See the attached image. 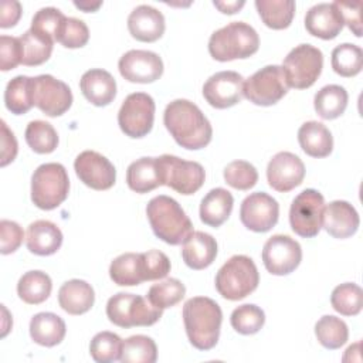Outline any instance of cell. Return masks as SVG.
I'll return each instance as SVG.
<instances>
[{
    "label": "cell",
    "mask_w": 363,
    "mask_h": 363,
    "mask_svg": "<svg viewBox=\"0 0 363 363\" xmlns=\"http://www.w3.org/2000/svg\"><path fill=\"white\" fill-rule=\"evenodd\" d=\"M224 180L237 190H250L258 182L257 169L245 160H234L224 169Z\"/></svg>",
    "instance_id": "f6af8a7d"
},
{
    "label": "cell",
    "mask_w": 363,
    "mask_h": 363,
    "mask_svg": "<svg viewBox=\"0 0 363 363\" xmlns=\"http://www.w3.org/2000/svg\"><path fill=\"white\" fill-rule=\"evenodd\" d=\"M360 224L356 208L345 201L335 200L325 206L322 216V227L333 238H349L352 237Z\"/></svg>",
    "instance_id": "ffe728a7"
},
{
    "label": "cell",
    "mask_w": 363,
    "mask_h": 363,
    "mask_svg": "<svg viewBox=\"0 0 363 363\" xmlns=\"http://www.w3.org/2000/svg\"><path fill=\"white\" fill-rule=\"evenodd\" d=\"M302 259V248L289 235L277 234L267 240L262 248V262L272 275L294 272Z\"/></svg>",
    "instance_id": "5bb4252c"
},
{
    "label": "cell",
    "mask_w": 363,
    "mask_h": 363,
    "mask_svg": "<svg viewBox=\"0 0 363 363\" xmlns=\"http://www.w3.org/2000/svg\"><path fill=\"white\" fill-rule=\"evenodd\" d=\"M325 208L323 196L315 189L301 191L289 208V223L295 234L303 238L318 235L322 228V216Z\"/></svg>",
    "instance_id": "30bf717a"
},
{
    "label": "cell",
    "mask_w": 363,
    "mask_h": 363,
    "mask_svg": "<svg viewBox=\"0 0 363 363\" xmlns=\"http://www.w3.org/2000/svg\"><path fill=\"white\" fill-rule=\"evenodd\" d=\"M21 17V4L16 0H4L0 9V27L10 28L17 24Z\"/></svg>",
    "instance_id": "db71d44e"
},
{
    "label": "cell",
    "mask_w": 363,
    "mask_h": 363,
    "mask_svg": "<svg viewBox=\"0 0 363 363\" xmlns=\"http://www.w3.org/2000/svg\"><path fill=\"white\" fill-rule=\"evenodd\" d=\"M315 335L318 342L329 349L335 350L343 346L349 339L347 325L337 316L325 315L315 325Z\"/></svg>",
    "instance_id": "d590c367"
},
{
    "label": "cell",
    "mask_w": 363,
    "mask_h": 363,
    "mask_svg": "<svg viewBox=\"0 0 363 363\" xmlns=\"http://www.w3.org/2000/svg\"><path fill=\"white\" fill-rule=\"evenodd\" d=\"M186 295V286L182 284V281L176 278H167L162 282L153 284L149 288L147 299L149 302L159 308V309H167L179 303Z\"/></svg>",
    "instance_id": "b9f144b4"
},
{
    "label": "cell",
    "mask_w": 363,
    "mask_h": 363,
    "mask_svg": "<svg viewBox=\"0 0 363 363\" xmlns=\"http://www.w3.org/2000/svg\"><path fill=\"white\" fill-rule=\"evenodd\" d=\"M20 38L21 50H23V60L21 64L27 67L41 65L43 62L48 61L52 52L54 41L34 33L33 30H27Z\"/></svg>",
    "instance_id": "74e56055"
},
{
    "label": "cell",
    "mask_w": 363,
    "mask_h": 363,
    "mask_svg": "<svg viewBox=\"0 0 363 363\" xmlns=\"http://www.w3.org/2000/svg\"><path fill=\"white\" fill-rule=\"evenodd\" d=\"M26 244L30 252L41 257L55 254L62 244V233L48 220H37L27 228Z\"/></svg>",
    "instance_id": "d4e9b609"
},
{
    "label": "cell",
    "mask_w": 363,
    "mask_h": 363,
    "mask_svg": "<svg viewBox=\"0 0 363 363\" xmlns=\"http://www.w3.org/2000/svg\"><path fill=\"white\" fill-rule=\"evenodd\" d=\"M33 101L47 116H61L72 105V92L69 86L50 74L33 78Z\"/></svg>",
    "instance_id": "4fadbf2b"
},
{
    "label": "cell",
    "mask_w": 363,
    "mask_h": 363,
    "mask_svg": "<svg viewBox=\"0 0 363 363\" xmlns=\"http://www.w3.org/2000/svg\"><path fill=\"white\" fill-rule=\"evenodd\" d=\"M6 108L14 115L27 113L33 106V78L17 75L9 81L4 91Z\"/></svg>",
    "instance_id": "836d02e7"
},
{
    "label": "cell",
    "mask_w": 363,
    "mask_h": 363,
    "mask_svg": "<svg viewBox=\"0 0 363 363\" xmlns=\"http://www.w3.org/2000/svg\"><path fill=\"white\" fill-rule=\"evenodd\" d=\"M146 216L157 238L170 245L183 244L193 233V224L180 204L164 194L153 197L146 206Z\"/></svg>",
    "instance_id": "3957f363"
},
{
    "label": "cell",
    "mask_w": 363,
    "mask_h": 363,
    "mask_svg": "<svg viewBox=\"0 0 363 363\" xmlns=\"http://www.w3.org/2000/svg\"><path fill=\"white\" fill-rule=\"evenodd\" d=\"M298 142L301 149L312 157H326L333 149L330 130L318 121H309L301 125L298 130Z\"/></svg>",
    "instance_id": "83f0119b"
},
{
    "label": "cell",
    "mask_w": 363,
    "mask_h": 363,
    "mask_svg": "<svg viewBox=\"0 0 363 363\" xmlns=\"http://www.w3.org/2000/svg\"><path fill=\"white\" fill-rule=\"evenodd\" d=\"M145 281H156L164 278L170 272V259L159 250L142 252Z\"/></svg>",
    "instance_id": "c3c4849f"
},
{
    "label": "cell",
    "mask_w": 363,
    "mask_h": 363,
    "mask_svg": "<svg viewBox=\"0 0 363 363\" xmlns=\"http://www.w3.org/2000/svg\"><path fill=\"white\" fill-rule=\"evenodd\" d=\"M347 92L340 85H326L320 88L313 98V106L316 113L326 121L339 118L347 106Z\"/></svg>",
    "instance_id": "1f68e13d"
},
{
    "label": "cell",
    "mask_w": 363,
    "mask_h": 363,
    "mask_svg": "<svg viewBox=\"0 0 363 363\" xmlns=\"http://www.w3.org/2000/svg\"><path fill=\"white\" fill-rule=\"evenodd\" d=\"M95 302L94 288L82 279H69L58 291V303L69 315L88 312Z\"/></svg>",
    "instance_id": "4316f807"
},
{
    "label": "cell",
    "mask_w": 363,
    "mask_h": 363,
    "mask_svg": "<svg viewBox=\"0 0 363 363\" xmlns=\"http://www.w3.org/2000/svg\"><path fill=\"white\" fill-rule=\"evenodd\" d=\"M305 177L303 162L291 152H279L268 163L267 180L268 184L281 193L291 191L298 187Z\"/></svg>",
    "instance_id": "d6986e66"
},
{
    "label": "cell",
    "mask_w": 363,
    "mask_h": 363,
    "mask_svg": "<svg viewBox=\"0 0 363 363\" xmlns=\"http://www.w3.org/2000/svg\"><path fill=\"white\" fill-rule=\"evenodd\" d=\"M74 6L77 7V9H79V10H82V11H96L101 6H102V3L101 1H98V3H89V1H74Z\"/></svg>",
    "instance_id": "9f6ffc18"
},
{
    "label": "cell",
    "mask_w": 363,
    "mask_h": 363,
    "mask_svg": "<svg viewBox=\"0 0 363 363\" xmlns=\"http://www.w3.org/2000/svg\"><path fill=\"white\" fill-rule=\"evenodd\" d=\"M155 101L145 92H133L125 98L118 112L121 130L133 139L146 136L155 121Z\"/></svg>",
    "instance_id": "8fae6325"
},
{
    "label": "cell",
    "mask_w": 363,
    "mask_h": 363,
    "mask_svg": "<svg viewBox=\"0 0 363 363\" xmlns=\"http://www.w3.org/2000/svg\"><path fill=\"white\" fill-rule=\"evenodd\" d=\"M163 123L177 145L189 150L206 147L213 136V128L201 109L187 101H172L163 113Z\"/></svg>",
    "instance_id": "6da1fadb"
},
{
    "label": "cell",
    "mask_w": 363,
    "mask_h": 363,
    "mask_svg": "<svg viewBox=\"0 0 363 363\" xmlns=\"http://www.w3.org/2000/svg\"><path fill=\"white\" fill-rule=\"evenodd\" d=\"M23 60V50L20 38L1 35L0 37V69L10 71L14 69Z\"/></svg>",
    "instance_id": "681fc988"
},
{
    "label": "cell",
    "mask_w": 363,
    "mask_h": 363,
    "mask_svg": "<svg viewBox=\"0 0 363 363\" xmlns=\"http://www.w3.org/2000/svg\"><path fill=\"white\" fill-rule=\"evenodd\" d=\"M163 14L147 4L135 7L128 17V30L133 38L142 43H153L164 33Z\"/></svg>",
    "instance_id": "7402d4cb"
},
{
    "label": "cell",
    "mask_w": 363,
    "mask_h": 363,
    "mask_svg": "<svg viewBox=\"0 0 363 363\" xmlns=\"http://www.w3.org/2000/svg\"><path fill=\"white\" fill-rule=\"evenodd\" d=\"M17 156V140L14 133L7 128L6 122L1 121V162L0 164L4 167L11 163Z\"/></svg>",
    "instance_id": "f5cc1de1"
},
{
    "label": "cell",
    "mask_w": 363,
    "mask_h": 363,
    "mask_svg": "<svg viewBox=\"0 0 363 363\" xmlns=\"http://www.w3.org/2000/svg\"><path fill=\"white\" fill-rule=\"evenodd\" d=\"M288 88L306 89L319 78L323 68V54L311 44H299L289 51L282 62Z\"/></svg>",
    "instance_id": "ba28073f"
},
{
    "label": "cell",
    "mask_w": 363,
    "mask_h": 363,
    "mask_svg": "<svg viewBox=\"0 0 363 363\" xmlns=\"http://www.w3.org/2000/svg\"><path fill=\"white\" fill-rule=\"evenodd\" d=\"M128 187L136 193H149L163 186L157 157H140L132 162L126 170Z\"/></svg>",
    "instance_id": "484cf974"
},
{
    "label": "cell",
    "mask_w": 363,
    "mask_h": 363,
    "mask_svg": "<svg viewBox=\"0 0 363 363\" xmlns=\"http://www.w3.org/2000/svg\"><path fill=\"white\" fill-rule=\"evenodd\" d=\"M0 251L3 255L14 252L23 242L24 231L23 228L11 220H1L0 221Z\"/></svg>",
    "instance_id": "f907efd6"
},
{
    "label": "cell",
    "mask_w": 363,
    "mask_h": 363,
    "mask_svg": "<svg viewBox=\"0 0 363 363\" xmlns=\"http://www.w3.org/2000/svg\"><path fill=\"white\" fill-rule=\"evenodd\" d=\"M288 92L285 75L279 65H267L244 81V96L259 106L279 102Z\"/></svg>",
    "instance_id": "9c48e42d"
},
{
    "label": "cell",
    "mask_w": 363,
    "mask_h": 363,
    "mask_svg": "<svg viewBox=\"0 0 363 363\" xmlns=\"http://www.w3.org/2000/svg\"><path fill=\"white\" fill-rule=\"evenodd\" d=\"M157 162L163 184L180 194H193L204 184L206 172L197 162L183 160L173 155H162L157 157Z\"/></svg>",
    "instance_id": "7c38bea8"
},
{
    "label": "cell",
    "mask_w": 363,
    "mask_h": 363,
    "mask_svg": "<svg viewBox=\"0 0 363 363\" xmlns=\"http://www.w3.org/2000/svg\"><path fill=\"white\" fill-rule=\"evenodd\" d=\"M89 40V30L86 24L74 17H65L57 35V43L65 48H81Z\"/></svg>",
    "instance_id": "7dc6e473"
},
{
    "label": "cell",
    "mask_w": 363,
    "mask_h": 363,
    "mask_svg": "<svg viewBox=\"0 0 363 363\" xmlns=\"http://www.w3.org/2000/svg\"><path fill=\"white\" fill-rule=\"evenodd\" d=\"M255 7L262 23L272 30L289 27L295 16V1L292 0H255Z\"/></svg>",
    "instance_id": "d6a6232c"
},
{
    "label": "cell",
    "mask_w": 363,
    "mask_h": 363,
    "mask_svg": "<svg viewBox=\"0 0 363 363\" xmlns=\"http://www.w3.org/2000/svg\"><path fill=\"white\" fill-rule=\"evenodd\" d=\"M332 308L345 316L359 315L363 308V291L353 282L337 285L330 295Z\"/></svg>",
    "instance_id": "ab89813d"
},
{
    "label": "cell",
    "mask_w": 363,
    "mask_h": 363,
    "mask_svg": "<svg viewBox=\"0 0 363 363\" xmlns=\"http://www.w3.org/2000/svg\"><path fill=\"white\" fill-rule=\"evenodd\" d=\"M258 284V269L247 255H233L216 275V289L228 301H240L248 296L257 289Z\"/></svg>",
    "instance_id": "5b68a950"
},
{
    "label": "cell",
    "mask_w": 363,
    "mask_h": 363,
    "mask_svg": "<svg viewBox=\"0 0 363 363\" xmlns=\"http://www.w3.org/2000/svg\"><path fill=\"white\" fill-rule=\"evenodd\" d=\"M69 191V179L61 163H44L31 176V201L41 210H54Z\"/></svg>",
    "instance_id": "8992f818"
},
{
    "label": "cell",
    "mask_w": 363,
    "mask_h": 363,
    "mask_svg": "<svg viewBox=\"0 0 363 363\" xmlns=\"http://www.w3.org/2000/svg\"><path fill=\"white\" fill-rule=\"evenodd\" d=\"M244 78L235 71H220L211 75L203 85V96L216 109L237 105L242 98Z\"/></svg>",
    "instance_id": "ac0fdd59"
},
{
    "label": "cell",
    "mask_w": 363,
    "mask_h": 363,
    "mask_svg": "<svg viewBox=\"0 0 363 363\" xmlns=\"http://www.w3.org/2000/svg\"><path fill=\"white\" fill-rule=\"evenodd\" d=\"M78 179L94 190H108L115 184V166L101 153L95 150L81 152L74 162Z\"/></svg>",
    "instance_id": "2e32d148"
},
{
    "label": "cell",
    "mask_w": 363,
    "mask_h": 363,
    "mask_svg": "<svg viewBox=\"0 0 363 363\" xmlns=\"http://www.w3.org/2000/svg\"><path fill=\"white\" fill-rule=\"evenodd\" d=\"M121 75L136 84H150L157 81L163 74L162 58L147 50H129L118 62Z\"/></svg>",
    "instance_id": "e0dca14e"
},
{
    "label": "cell",
    "mask_w": 363,
    "mask_h": 363,
    "mask_svg": "<svg viewBox=\"0 0 363 363\" xmlns=\"http://www.w3.org/2000/svg\"><path fill=\"white\" fill-rule=\"evenodd\" d=\"M183 322L190 343L199 350H210L218 342L223 312L211 298L194 296L183 306Z\"/></svg>",
    "instance_id": "7a4b0ae2"
},
{
    "label": "cell",
    "mask_w": 363,
    "mask_h": 363,
    "mask_svg": "<svg viewBox=\"0 0 363 363\" xmlns=\"http://www.w3.org/2000/svg\"><path fill=\"white\" fill-rule=\"evenodd\" d=\"M123 340L112 332L96 333L89 343V353L92 359L98 363H109L121 360Z\"/></svg>",
    "instance_id": "7bdbcfd3"
},
{
    "label": "cell",
    "mask_w": 363,
    "mask_h": 363,
    "mask_svg": "<svg viewBox=\"0 0 363 363\" xmlns=\"http://www.w3.org/2000/svg\"><path fill=\"white\" fill-rule=\"evenodd\" d=\"M65 322L52 312H40L30 320V336L40 346L52 347L60 345L65 337Z\"/></svg>",
    "instance_id": "f546056e"
},
{
    "label": "cell",
    "mask_w": 363,
    "mask_h": 363,
    "mask_svg": "<svg viewBox=\"0 0 363 363\" xmlns=\"http://www.w3.org/2000/svg\"><path fill=\"white\" fill-rule=\"evenodd\" d=\"M345 23L335 3H319L305 14V28L311 35L322 40H333L342 31Z\"/></svg>",
    "instance_id": "44dd1931"
},
{
    "label": "cell",
    "mask_w": 363,
    "mask_h": 363,
    "mask_svg": "<svg viewBox=\"0 0 363 363\" xmlns=\"http://www.w3.org/2000/svg\"><path fill=\"white\" fill-rule=\"evenodd\" d=\"M111 279L119 286H135L145 281L142 254L125 252L116 257L109 267Z\"/></svg>",
    "instance_id": "4dcf8cb0"
},
{
    "label": "cell",
    "mask_w": 363,
    "mask_h": 363,
    "mask_svg": "<svg viewBox=\"0 0 363 363\" xmlns=\"http://www.w3.org/2000/svg\"><path fill=\"white\" fill-rule=\"evenodd\" d=\"M213 4L224 14H234L244 7L245 1H213Z\"/></svg>",
    "instance_id": "11a10c76"
},
{
    "label": "cell",
    "mask_w": 363,
    "mask_h": 363,
    "mask_svg": "<svg viewBox=\"0 0 363 363\" xmlns=\"http://www.w3.org/2000/svg\"><path fill=\"white\" fill-rule=\"evenodd\" d=\"M333 3L340 11L343 23L349 27V30L356 37H362V1H354V3L333 1Z\"/></svg>",
    "instance_id": "816d5d0a"
},
{
    "label": "cell",
    "mask_w": 363,
    "mask_h": 363,
    "mask_svg": "<svg viewBox=\"0 0 363 363\" xmlns=\"http://www.w3.org/2000/svg\"><path fill=\"white\" fill-rule=\"evenodd\" d=\"M82 95L95 106H106L116 96V81L105 69L94 68L84 72L79 81Z\"/></svg>",
    "instance_id": "603a6c76"
},
{
    "label": "cell",
    "mask_w": 363,
    "mask_h": 363,
    "mask_svg": "<svg viewBox=\"0 0 363 363\" xmlns=\"http://www.w3.org/2000/svg\"><path fill=\"white\" fill-rule=\"evenodd\" d=\"M27 145L40 155L51 153L58 146V135L54 126L45 121H31L26 128Z\"/></svg>",
    "instance_id": "f35d334b"
},
{
    "label": "cell",
    "mask_w": 363,
    "mask_h": 363,
    "mask_svg": "<svg viewBox=\"0 0 363 363\" xmlns=\"http://www.w3.org/2000/svg\"><path fill=\"white\" fill-rule=\"evenodd\" d=\"M279 217V204L278 201L264 193L255 191L247 196L240 208V218L244 227L254 233H267L277 223Z\"/></svg>",
    "instance_id": "9a60e30c"
},
{
    "label": "cell",
    "mask_w": 363,
    "mask_h": 363,
    "mask_svg": "<svg viewBox=\"0 0 363 363\" xmlns=\"http://www.w3.org/2000/svg\"><path fill=\"white\" fill-rule=\"evenodd\" d=\"M64 18L65 16L61 10L55 7H43L34 14L30 30L55 43Z\"/></svg>",
    "instance_id": "bcb514c9"
},
{
    "label": "cell",
    "mask_w": 363,
    "mask_h": 363,
    "mask_svg": "<svg viewBox=\"0 0 363 363\" xmlns=\"http://www.w3.org/2000/svg\"><path fill=\"white\" fill-rule=\"evenodd\" d=\"M182 257L191 269H204L210 267L217 257V241L213 235L203 231H193L183 242Z\"/></svg>",
    "instance_id": "cb8c5ba5"
},
{
    "label": "cell",
    "mask_w": 363,
    "mask_h": 363,
    "mask_svg": "<svg viewBox=\"0 0 363 363\" xmlns=\"http://www.w3.org/2000/svg\"><path fill=\"white\" fill-rule=\"evenodd\" d=\"M51 289V278L43 271H28L17 284V294L20 299L30 305L43 303L50 296Z\"/></svg>",
    "instance_id": "e575fe53"
},
{
    "label": "cell",
    "mask_w": 363,
    "mask_h": 363,
    "mask_svg": "<svg viewBox=\"0 0 363 363\" xmlns=\"http://www.w3.org/2000/svg\"><path fill=\"white\" fill-rule=\"evenodd\" d=\"M233 194L223 189H211L200 203V220L210 227H220L227 221L233 211Z\"/></svg>",
    "instance_id": "f1b7e54d"
},
{
    "label": "cell",
    "mask_w": 363,
    "mask_h": 363,
    "mask_svg": "<svg viewBox=\"0 0 363 363\" xmlns=\"http://www.w3.org/2000/svg\"><path fill=\"white\" fill-rule=\"evenodd\" d=\"M231 326L241 335H254L261 330L265 323L264 311L252 303H245L235 308L230 316Z\"/></svg>",
    "instance_id": "ee69618b"
},
{
    "label": "cell",
    "mask_w": 363,
    "mask_h": 363,
    "mask_svg": "<svg viewBox=\"0 0 363 363\" xmlns=\"http://www.w3.org/2000/svg\"><path fill=\"white\" fill-rule=\"evenodd\" d=\"M157 359V347L152 337L135 335L123 342L122 363H155Z\"/></svg>",
    "instance_id": "60d3db41"
},
{
    "label": "cell",
    "mask_w": 363,
    "mask_h": 363,
    "mask_svg": "<svg viewBox=\"0 0 363 363\" xmlns=\"http://www.w3.org/2000/svg\"><path fill=\"white\" fill-rule=\"evenodd\" d=\"M363 67V51L359 45L343 43L332 51V68L345 78L357 75Z\"/></svg>",
    "instance_id": "8d00e7d4"
},
{
    "label": "cell",
    "mask_w": 363,
    "mask_h": 363,
    "mask_svg": "<svg viewBox=\"0 0 363 363\" xmlns=\"http://www.w3.org/2000/svg\"><path fill=\"white\" fill-rule=\"evenodd\" d=\"M163 309L153 306L147 298L119 292L108 299L106 316L119 328L152 326L162 318Z\"/></svg>",
    "instance_id": "52a82bcc"
},
{
    "label": "cell",
    "mask_w": 363,
    "mask_h": 363,
    "mask_svg": "<svg viewBox=\"0 0 363 363\" xmlns=\"http://www.w3.org/2000/svg\"><path fill=\"white\" fill-rule=\"evenodd\" d=\"M258 47L257 31L244 21H233L218 28L208 40V52L220 62L248 58L258 51Z\"/></svg>",
    "instance_id": "277c9868"
}]
</instances>
